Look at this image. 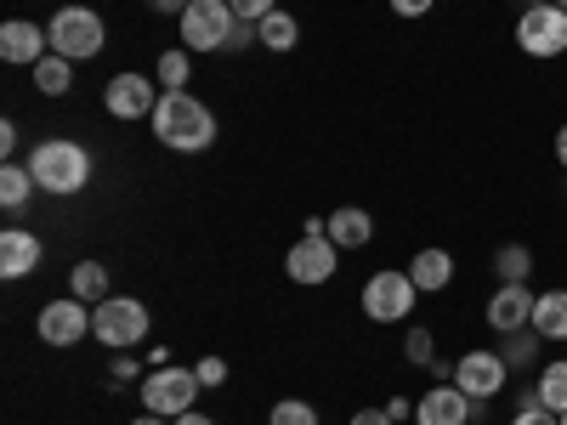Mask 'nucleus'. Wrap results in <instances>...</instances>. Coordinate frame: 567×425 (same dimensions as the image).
<instances>
[{"label":"nucleus","instance_id":"obj_1","mask_svg":"<svg viewBox=\"0 0 567 425\" xmlns=\"http://www.w3.org/2000/svg\"><path fill=\"white\" fill-rule=\"evenodd\" d=\"M148 125H154V136L165 142L171 154H205L216 142V114L199 97H187V91H165Z\"/></svg>","mask_w":567,"mask_h":425},{"label":"nucleus","instance_id":"obj_2","mask_svg":"<svg viewBox=\"0 0 567 425\" xmlns=\"http://www.w3.org/2000/svg\"><path fill=\"white\" fill-rule=\"evenodd\" d=\"M29 170H34V187L69 199V194H80V187L91 182V154L80 148V142H69V136H45V142H34Z\"/></svg>","mask_w":567,"mask_h":425},{"label":"nucleus","instance_id":"obj_3","mask_svg":"<svg viewBox=\"0 0 567 425\" xmlns=\"http://www.w3.org/2000/svg\"><path fill=\"white\" fill-rule=\"evenodd\" d=\"M91 335H97L109 352H125L136 346L142 335H148V307H142L136 296H109L91 307Z\"/></svg>","mask_w":567,"mask_h":425},{"label":"nucleus","instance_id":"obj_4","mask_svg":"<svg viewBox=\"0 0 567 425\" xmlns=\"http://www.w3.org/2000/svg\"><path fill=\"white\" fill-rule=\"evenodd\" d=\"M45 34H52V52H58V58H69V63L97 58V52H103V40H109L103 18L91 12V7H63L52 23H45Z\"/></svg>","mask_w":567,"mask_h":425},{"label":"nucleus","instance_id":"obj_5","mask_svg":"<svg viewBox=\"0 0 567 425\" xmlns=\"http://www.w3.org/2000/svg\"><path fill=\"white\" fill-rule=\"evenodd\" d=\"M199 392H205V386H199L194 369L165 363V369H154L148 381H142V408L159 414V419H182V414H194V397H199Z\"/></svg>","mask_w":567,"mask_h":425},{"label":"nucleus","instance_id":"obj_6","mask_svg":"<svg viewBox=\"0 0 567 425\" xmlns=\"http://www.w3.org/2000/svg\"><path fill=\"white\" fill-rule=\"evenodd\" d=\"M336 267H341V245L323 232V221H307V232L290 245V256H284V272L312 290V283H329V278H336Z\"/></svg>","mask_w":567,"mask_h":425},{"label":"nucleus","instance_id":"obj_7","mask_svg":"<svg viewBox=\"0 0 567 425\" xmlns=\"http://www.w3.org/2000/svg\"><path fill=\"white\" fill-rule=\"evenodd\" d=\"M176 23H182V52H227L233 29H239L227 0H194Z\"/></svg>","mask_w":567,"mask_h":425},{"label":"nucleus","instance_id":"obj_8","mask_svg":"<svg viewBox=\"0 0 567 425\" xmlns=\"http://www.w3.org/2000/svg\"><path fill=\"white\" fill-rule=\"evenodd\" d=\"M414 301H420V290H414L409 267H403V272L386 267V272H374V278L363 283V312H369L374 323H403V318L414 312Z\"/></svg>","mask_w":567,"mask_h":425},{"label":"nucleus","instance_id":"obj_9","mask_svg":"<svg viewBox=\"0 0 567 425\" xmlns=\"http://www.w3.org/2000/svg\"><path fill=\"white\" fill-rule=\"evenodd\" d=\"M516 45H523L528 58H561L567 52V12L556 7V0L523 12L516 18Z\"/></svg>","mask_w":567,"mask_h":425},{"label":"nucleus","instance_id":"obj_10","mask_svg":"<svg viewBox=\"0 0 567 425\" xmlns=\"http://www.w3.org/2000/svg\"><path fill=\"white\" fill-rule=\"evenodd\" d=\"M34 335L45 346H80L91 335V301L80 296H63V301H45L40 318H34Z\"/></svg>","mask_w":567,"mask_h":425},{"label":"nucleus","instance_id":"obj_11","mask_svg":"<svg viewBox=\"0 0 567 425\" xmlns=\"http://www.w3.org/2000/svg\"><path fill=\"white\" fill-rule=\"evenodd\" d=\"M505 374H511V369H505V357H499V352H465V357L454 363V386L483 408L488 397H499V392H505Z\"/></svg>","mask_w":567,"mask_h":425},{"label":"nucleus","instance_id":"obj_12","mask_svg":"<svg viewBox=\"0 0 567 425\" xmlns=\"http://www.w3.org/2000/svg\"><path fill=\"white\" fill-rule=\"evenodd\" d=\"M103 108L114 114V120H154V108H159V91H154V80L148 74H114L109 80V91H103Z\"/></svg>","mask_w":567,"mask_h":425},{"label":"nucleus","instance_id":"obj_13","mask_svg":"<svg viewBox=\"0 0 567 425\" xmlns=\"http://www.w3.org/2000/svg\"><path fill=\"white\" fill-rule=\"evenodd\" d=\"M471 414H477V403H471L454 381H437L414 403V425H471Z\"/></svg>","mask_w":567,"mask_h":425},{"label":"nucleus","instance_id":"obj_14","mask_svg":"<svg viewBox=\"0 0 567 425\" xmlns=\"http://www.w3.org/2000/svg\"><path fill=\"white\" fill-rule=\"evenodd\" d=\"M534 283H499L488 296V329L494 335H511V329H528L534 323Z\"/></svg>","mask_w":567,"mask_h":425},{"label":"nucleus","instance_id":"obj_15","mask_svg":"<svg viewBox=\"0 0 567 425\" xmlns=\"http://www.w3.org/2000/svg\"><path fill=\"white\" fill-rule=\"evenodd\" d=\"M45 45H52V34H45L40 23H29V18H7V23H0V63L34 69L45 58Z\"/></svg>","mask_w":567,"mask_h":425},{"label":"nucleus","instance_id":"obj_16","mask_svg":"<svg viewBox=\"0 0 567 425\" xmlns=\"http://www.w3.org/2000/svg\"><path fill=\"white\" fill-rule=\"evenodd\" d=\"M40 239L34 232H23V227H7L0 232V278H29L34 267H40Z\"/></svg>","mask_w":567,"mask_h":425},{"label":"nucleus","instance_id":"obj_17","mask_svg":"<svg viewBox=\"0 0 567 425\" xmlns=\"http://www.w3.org/2000/svg\"><path fill=\"white\" fill-rule=\"evenodd\" d=\"M323 232H329L341 250H363V245L374 239V216H369L363 205H341V210L323 216Z\"/></svg>","mask_w":567,"mask_h":425},{"label":"nucleus","instance_id":"obj_18","mask_svg":"<svg viewBox=\"0 0 567 425\" xmlns=\"http://www.w3.org/2000/svg\"><path fill=\"white\" fill-rule=\"evenodd\" d=\"M409 278H414V290L420 296H443L449 290V283H454V256L449 250H420L414 261H409Z\"/></svg>","mask_w":567,"mask_h":425},{"label":"nucleus","instance_id":"obj_19","mask_svg":"<svg viewBox=\"0 0 567 425\" xmlns=\"http://www.w3.org/2000/svg\"><path fill=\"white\" fill-rule=\"evenodd\" d=\"M29 194H34V170L18 165V159H7V165H0V210L18 216L29 205Z\"/></svg>","mask_w":567,"mask_h":425},{"label":"nucleus","instance_id":"obj_20","mask_svg":"<svg viewBox=\"0 0 567 425\" xmlns=\"http://www.w3.org/2000/svg\"><path fill=\"white\" fill-rule=\"evenodd\" d=\"M534 329L545 341H567V290H545L534 301Z\"/></svg>","mask_w":567,"mask_h":425},{"label":"nucleus","instance_id":"obj_21","mask_svg":"<svg viewBox=\"0 0 567 425\" xmlns=\"http://www.w3.org/2000/svg\"><path fill=\"white\" fill-rule=\"evenodd\" d=\"M539 346H545V335H539L534 323H528V329H511V335H499V357H505V369H534Z\"/></svg>","mask_w":567,"mask_h":425},{"label":"nucleus","instance_id":"obj_22","mask_svg":"<svg viewBox=\"0 0 567 425\" xmlns=\"http://www.w3.org/2000/svg\"><path fill=\"white\" fill-rule=\"evenodd\" d=\"M69 290L80 296V301H109V267L103 261H74V272H69Z\"/></svg>","mask_w":567,"mask_h":425},{"label":"nucleus","instance_id":"obj_23","mask_svg":"<svg viewBox=\"0 0 567 425\" xmlns=\"http://www.w3.org/2000/svg\"><path fill=\"white\" fill-rule=\"evenodd\" d=\"M534 397H539L550 414H567V357H550V363L539 369V386H534Z\"/></svg>","mask_w":567,"mask_h":425},{"label":"nucleus","instance_id":"obj_24","mask_svg":"<svg viewBox=\"0 0 567 425\" xmlns=\"http://www.w3.org/2000/svg\"><path fill=\"white\" fill-rule=\"evenodd\" d=\"M494 272H499V283H528L534 250H528V245H499V250H494Z\"/></svg>","mask_w":567,"mask_h":425},{"label":"nucleus","instance_id":"obj_25","mask_svg":"<svg viewBox=\"0 0 567 425\" xmlns=\"http://www.w3.org/2000/svg\"><path fill=\"white\" fill-rule=\"evenodd\" d=\"M34 85L45 91V97H63V91L74 85V63L58 58V52H52V58H40V63H34Z\"/></svg>","mask_w":567,"mask_h":425},{"label":"nucleus","instance_id":"obj_26","mask_svg":"<svg viewBox=\"0 0 567 425\" xmlns=\"http://www.w3.org/2000/svg\"><path fill=\"white\" fill-rule=\"evenodd\" d=\"M256 29H261V45H267V52H290V45L301 40V23H296L290 12H272V18H261Z\"/></svg>","mask_w":567,"mask_h":425},{"label":"nucleus","instance_id":"obj_27","mask_svg":"<svg viewBox=\"0 0 567 425\" xmlns=\"http://www.w3.org/2000/svg\"><path fill=\"white\" fill-rule=\"evenodd\" d=\"M267 425H318V408L307 397H284V403H272Z\"/></svg>","mask_w":567,"mask_h":425},{"label":"nucleus","instance_id":"obj_28","mask_svg":"<svg viewBox=\"0 0 567 425\" xmlns=\"http://www.w3.org/2000/svg\"><path fill=\"white\" fill-rule=\"evenodd\" d=\"M187 58H194V52H165L159 69H154V80H159L165 91H187Z\"/></svg>","mask_w":567,"mask_h":425},{"label":"nucleus","instance_id":"obj_29","mask_svg":"<svg viewBox=\"0 0 567 425\" xmlns=\"http://www.w3.org/2000/svg\"><path fill=\"white\" fill-rule=\"evenodd\" d=\"M403 352H409V363H420V369H432V363H437V341H432V329H409V341H403Z\"/></svg>","mask_w":567,"mask_h":425},{"label":"nucleus","instance_id":"obj_30","mask_svg":"<svg viewBox=\"0 0 567 425\" xmlns=\"http://www.w3.org/2000/svg\"><path fill=\"white\" fill-rule=\"evenodd\" d=\"M511 425H561V414H550V408H545V403H539V397L528 392V397H523V408H516V419H511Z\"/></svg>","mask_w":567,"mask_h":425},{"label":"nucleus","instance_id":"obj_31","mask_svg":"<svg viewBox=\"0 0 567 425\" xmlns=\"http://www.w3.org/2000/svg\"><path fill=\"white\" fill-rule=\"evenodd\" d=\"M227 7H233V18H239V23H261V18L278 12L272 0H227Z\"/></svg>","mask_w":567,"mask_h":425},{"label":"nucleus","instance_id":"obj_32","mask_svg":"<svg viewBox=\"0 0 567 425\" xmlns=\"http://www.w3.org/2000/svg\"><path fill=\"white\" fill-rule=\"evenodd\" d=\"M194 374H199V386H227V357H199Z\"/></svg>","mask_w":567,"mask_h":425},{"label":"nucleus","instance_id":"obj_33","mask_svg":"<svg viewBox=\"0 0 567 425\" xmlns=\"http://www.w3.org/2000/svg\"><path fill=\"white\" fill-rule=\"evenodd\" d=\"M432 7H437V0H392V12H398V18H425Z\"/></svg>","mask_w":567,"mask_h":425},{"label":"nucleus","instance_id":"obj_34","mask_svg":"<svg viewBox=\"0 0 567 425\" xmlns=\"http://www.w3.org/2000/svg\"><path fill=\"white\" fill-rule=\"evenodd\" d=\"M347 425H398V419H392L386 408H358V414H352Z\"/></svg>","mask_w":567,"mask_h":425},{"label":"nucleus","instance_id":"obj_35","mask_svg":"<svg viewBox=\"0 0 567 425\" xmlns=\"http://www.w3.org/2000/svg\"><path fill=\"white\" fill-rule=\"evenodd\" d=\"M18 136H23V131H18L12 120H7V125H0V154H7V159L18 154Z\"/></svg>","mask_w":567,"mask_h":425},{"label":"nucleus","instance_id":"obj_36","mask_svg":"<svg viewBox=\"0 0 567 425\" xmlns=\"http://www.w3.org/2000/svg\"><path fill=\"white\" fill-rule=\"evenodd\" d=\"M148 7H154V12H165V18H182L187 7H194V0H148Z\"/></svg>","mask_w":567,"mask_h":425},{"label":"nucleus","instance_id":"obj_37","mask_svg":"<svg viewBox=\"0 0 567 425\" xmlns=\"http://www.w3.org/2000/svg\"><path fill=\"white\" fill-rule=\"evenodd\" d=\"M386 414H392V419H398V425H403V419H409V414H414V403H409V397H392V403H386Z\"/></svg>","mask_w":567,"mask_h":425},{"label":"nucleus","instance_id":"obj_38","mask_svg":"<svg viewBox=\"0 0 567 425\" xmlns=\"http://www.w3.org/2000/svg\"><path fill=\"white\" fill-rule=\"evenodd\" d=\"M109 374H114V381H136V363H131V357H114Z\"/></svg>","mask_w":567,"mask_h":425},{"label":"nucleus","instance_id":"obj_39","mask_svg":"<svg viewBox=\"0 0 567 425\" xmlns=\"http://www.w3.org/2000/svg\"><path fill=\"white\" fill-rule=\"evenodd\" d=\"M176 425H216V419H210V414H199V408H194V414H182V419H176Z\"/></svg>","mask_w":567,"mask_h":425},{"label":"nucleus","instance_id":"obj_40","mask_svg":"<svg viewBox=\"0 0 567 425\" xmlns=\"http://www.w3.org/2000/svg\"><path fill=\"white\" fill-rule=\"evenodd\" d=\"M556 159H561V170H567V125L556 131Z\"/></svg>","mask_w":567,"mask_h":425},{"label":"nucleus","instance_id":"obj_41","mask_svg":"<svg viewBox=\"0 0 567 425\" xmlns=\"http://www.w3.org/2000/svg\"><path fill=\"white\" fill-rule=\"evenodd\" d=\"M131 425H171V419H159V414H142V419H131Z\"/></svg>","mask_w":567,"mask_h":425},{"label":"nucleus","instance_id":"obj_42","mask_svg":"<svg viewBox=\"0 0 567 425\" xmlns=\"http://www.w3.org/2000/svg\"><path fill=\"white\" fill-rule=\"evenodd\" d=\"M516 7H523V12H534V7H545V0H516Z\"/></svg>","mask_w":567,"mask_h":425},{"label":"nucleus","instance_id":"obj_43","mask_svg":"<svg viewBox=\"0 0 567 425\" xmlns=\"http://www.w3.org/2000/svg\"><path fill=\"white\" fill-rule=\"evenodd\" d=\"M556 7H561V12H567V0H556Z\"/></svg>","mask_w":567,"mask_h":425},{"label":"nucleus","instance_id":"obj_44","mask_svg":"<svg viewBox=\"0 0 567 425\" xmlns=\"http://www.w3.org/2000/svg\"><path fill=\"white\" fill-rule=\"evenodd\" d=\"M561 425H567V414H561Z\"/></svg>","mask_w":567,"mask_h":425}]
</instances>
